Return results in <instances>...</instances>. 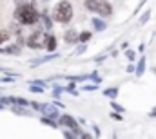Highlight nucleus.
<instances>
[{
	"label": "nucleus",
	"mask_w": 156,
	"mask_h": 139,
	"mask_svg": "<svg viewBox=\"0 0 156 139\" xmlns=\"http://www.w3.org/2000/svg\"><path fill=\"white\" fill-rule=\"evenodd\" d=\"M40 13H37L35 7H29V5H24V7H16L15 9V20L22 25H35L38 22Z\"/></svg>",
	"instance_id": "obj_1"
},
{
	"label": "nucleus",
	"mask_w": 156,
	"mask_h": 139,
	"mask_svg": "<svg viewBox=\"0 0 156 139\" xmlns=\"http://www.w3.org/2000/svg\"><path fill=\"white\" fill-rule=\"evenodd\" d=\"M53 18L58 22V24H69L71 18H73V5L67 2V0H62L55 5L53 9Z\"/></svg>",
	"instance_id": "obj_2"
},
{
	"label": "nucleus",
	"mask_w": 156,
	"mask_h": 139,
	"mask_svg": "<svg viewBox=\"0 0 156 139\" xmlns=\"http://www.w3.org/2000/svg\"><path fill=\"white\" fill-rule=\"evenodd\" d=\"M44 43H45V33H42V31H35L33 35L27 36V40H26V45L29 49H42Z\"/></svg>",
	"instance_id": "obj_3"
},
{
	"label": "nucleus",
	"mask_w": 156,
	"mask_h": 139,
	"mask_svg": "<svg viewBox=\"0 0 156 139\" xmlns=\"http://www.w3.org/2000/svg\"><path fill=\"white\" fill-rule=\"evenodd\" d=\"M60 125H64V128H71L73 132H75V136H82V137H89L87 134H83L82 130H80V127H78V123L71 117V116H67V114H64V116H60Z\"/></svg>",
	"instance_id": "obj_4"
},
{
	"label": "nucleus",
	"mask_w": 156,
	"mask_h": 139,
	"mask_svg": "<svg viewBox=\"0 0 156 139\" xmlns=\"http://www.w3.org/2000/svg\"><path fill=\"white\" fill-rule=\"evenodd\" d=\"M94 13H98V15L104 16V18H105V16H111V15H113V5H111V2H107V0H98Z\"/></svg>",
	"instance_id": "obj_5"
},
{
	"label": "nucleus",
	"mask_w": 156,
	"mask_h": 139,
	"mask_svg": "<svg viewBox=\"0 0 156 139\" xmlns=\"http://www.w3.org/2000/svg\"><path fill=\"white\" fill-rule=\"evenodd\" d=\"M38 108L45 114V116H49V117H56V116H58V110H56L53 105H40Z\"/></svg>",
	"instance_id": "obj_6"
},
{
	"label": "nucleus",
	"mask_w": 156,
	"mask_h": 139,
	"mask_svg": "<svg viewBox=\"0 0 156 139\" xmlns=\"http://www.w3.org/2000/svg\"><path fill=\"white\" fill-rule=\"evenodd\" d=\"M44 47H45L47 51L53 53V51L56 49V38H55L53 35H45V43H44Z\"/></svg>",
	"instance_id": "obj_7"
},
{
	"label": "nucleus",
	"mask_w": 156,
	"mask_h": 139,
	"mask_svg": "<svg viewBox=\"0 0 156 139\" xmlns=\"http://www.w3.org/2000/svg\"><path fill=\"white\" fill-rule=\"evenodd\" d=\"M76 40H78L76 29H73V27H71V29H67V31H66V42H67V43H75Z\"/></svg>",
	"instance_id": "obj_8"
},
{
	"label": "nucleus",
	"mask_w": 156,
	"mask_h": 139,
	"mask_svg": "<svg viewBox=\"0 0 156 139\" xmlns=\"http://www.w3.org/2000/svg\"><path fill=\"white\" fill-rule=\"evenodd\" d=\"M38 20H42V22H44V29H47V31L51 29V25H53V22H51V18H49V16H47L45 13H40Z\"/></svg>",
	"instance_id": "obj_9"
},
{
	"label": "nucleus",
	"mask_w": 156,
	"mask_h": 139,
	"mask_svg": "<svg viewBox=\"0 0 156 139\" xmlns=\"http://www.w3.org/2000/svg\"><path fill=\"white\" fill-rule=\"evenodd\" d=\"M93 25H94V29L96 31H104L107 25H105V22L104 20H100V18H93Z\"/></svg>",
	"instance_id": "obj_10"
},
{
	"label": "nucleus",
	"mask_w": 156,
	"mask_h": 139,
	"mask_svg": "<svg viewBox=\"0 0 156 139\" xmlns=\"http://www.w3.org/2000/svg\"><path fill=\"white\" fill-rule=\"evenodd\" d=\"M15 5H16V7H24V5L35 7V0H15Z\"/></svg>",
	"instance_id": "obj_11"
},
{
	"label": "nucleus",
	"mask_w": 156,
	"mask_h": 139,
	"mask_svg": "<svg viewBox=\"0 0 156 139\" xmlns=\"http://www.w3.org/2000/svg\"><path fill=\"white\" fill-rule=\"evenodd\" d=\"M9 36H11L9 29H0V45H2V43H5V42L9 40Z\"/></svg>",
	"instance_id": "obj_12"
},
{
	"label": "nucleus",
	"mask_w": 156,
	"mask_h": 139,
	"mask_svg": "<svg viewBox=\"0 0 156 139\" xmlns=\"http://www.w3.org/2000/svg\"><path fill=\"white\" fill-rule=\"evenodd\" d=\"M144 69H145V58H140V62H138V67H136V76H142L144 74Z\"/></svg>",
	"instance_id": "obj_13"
},
{
	"label": "nucleus",
	"mask_w": 156,
	"mask_h": 139,
	"mask_svg": "<svg viewBox=\"0 0 156 139\" xmlns=\"http://www.w3.org/2000/svg\"><path fill=\"white\" fill-rule=\"evenodd\" d=\"M96 4H98V0H85L83 2V5H85L87 11H94L96 9Z\"/></svg>",
	"instance_id": "obj_14"
},
{
	"label": "nucleus",
	"mask_w": 156,
	"mask_h": 139,
	"mask_svg": "<svg viewBox=\"0 0 156 139\" xmlns=\"http://www.w3.org/2000/svg\"><path fill=\"white\" fill-rule=\"evenodd\" d=\"M89 38H91V33H89V31H83V33H80V35H78L76 42H80V43H85Z\"/></svg>",
	"instance_id": "obj_15"
},
{
	"label": "nucleus",
	"mask_w": 156,
	"mask_h": 139,
	"mask_svg": "<svg viewBox=\"0 0 156 139\" xmlns=\"http://www.w3.org/2000/svg\"><path fill=\"white\" fill-rule=\"evenodd\" d=\"M104 94L115 100V98H116V96H118V89H107V90H104Z\"/></svg>",
	"instance_id": "obj_16"
},
{
	"label": "nucleus",
	"mask_w": 156,
	"mask_h": 139,
	"mask_svg": "<svg viewBox=\"0 0 156 139\" xmlns=\"http://www.w3.org/2000/svg\"><path fill=\"white\" fill-rule=\"evenodd\" d=\"M42 123H44V125H49L51 128H56V123H55L53 119H49L47 116H45V117H42Z\"/></svg>",
	"instance_id": "obj_17"
},
{
	"label": "nucleus",
	"mask_w": 156,
	"mask_h": 139,
	"mask_svg": "<svg viewBox=\"0 0 156 139\" xmlns=\"http://www.w3.org/2000/svg\"><path fill=\"white\" fill-rule=\"evenodd\" d=\"M125 56H127L131 62H134V60H136V53H134V51H127V53H125Z\"/></svg>",
	"instance_id": "obj_18"
},
{
	"label": "nucleus",
	"mask_w": 156,
	"mask_h": 139,
	"mask_svg": "<svg viewBox=\"0 0 156 139\" xmlns=\"http://www.w3.org/2000/svg\"><path fill=\"white\" fill-rule=\"evenodd\" d=\"M13 110H15L16 114H27V112H26L24 108H18V107H13Z\"/></svg>",
	"instance_id": "obj_19"
},
{
	"label": "nucleus",
	"mask_w": 156,
	"mask_h": 139,
	"mask_svg": "<svg viewBox=\"0 0 156 139\" xmlns=\"http://www.w3.org/2000/svg\"><path fill=\"white\" fill-rule=\"evenodd\" d=\"M113 107H115V110H118V112H123V108H122L120 105H116L115 101H113Z\"/></svg>",
	"instance_id": "obj_20"
},
{
	"label": "nucleus",
	"mask_w": 156,
	"mask_h": 139,
	"mask_svg": "<svg viewBox=\"0 0 156 139\" xmlns=\"http://www.w3.org/2000/svg\"><path fill=\"white\" fill-rule=\"evenodd\" d=\"M151 116H153V117H156V108L153 110V112H151Z\"/></svg>",
	"instance_id": "obj_21"
}]
</instances>
